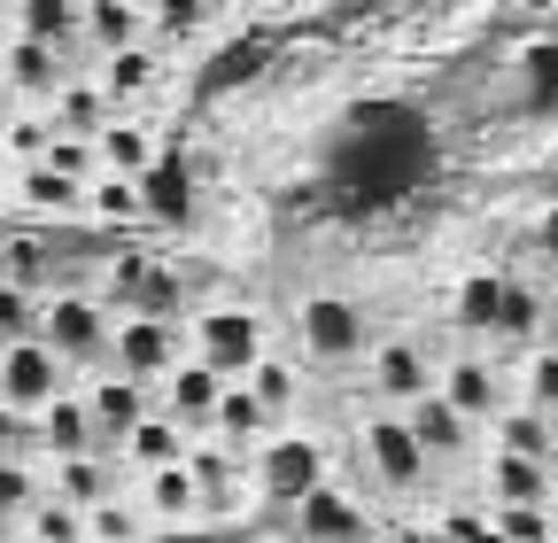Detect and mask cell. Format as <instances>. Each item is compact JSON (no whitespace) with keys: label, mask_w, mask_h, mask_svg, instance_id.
Masks as SVG:
<instances>
[{"label":"cell","mask_w":558,"mask_h":543,"mask_svg":"<svg viewBox=\"0 0 558 543\" xmlns=\"http://www.w3.org/2000/svg\"><path fill=\"white\" fill-rule=\"evenodd\" d=\"M70 79V55L39 47V39H9V55H0V86H9L16 101H54V86Z\"/></svg>","instance_id":"2e32d148"},{"label":"cell","mask_w":558,"mask_h":543,"mask_svg":"<svg viewBox=\"0 0 558 543\" xmlns=\"http://www.w3.org/2000/svg\"><path fill=\"white\" fill-rule=\"evenodd\" d=\"M550 171H558V156H550Z\"/></svg>","instance_id":"816d5d0a"},{"label":"cell","mask_w":558,"mask_h":543,"mask_svg":"<svg viewBox=\"0 0 558 543\" xmlns=\"http://www.w3.org/2000/svg\"><path fill=\"white\" fill-rule=\"evenodd\" d=\"M148 505H132V497H101V505H86V543H148Z\"/></svg>","instance_id":"8d00e7d4"},{"label":"cell","mask_w":558,"mask_h":543,"mask_svg":"<svg viewBox=\"0 0 558 543\" xmlns=\"http://www.w3.org/2000/svg\"><path fill=\"white\" fill-rule=\"evenodd\" d=\"M70 388V365L39 342V334H24V342H0V403H16V412L32 420L47 396Z\"/></svg>","instance_id":"ba28073f"},{"label":"cell","mask_w":558,"mask_h":543,"mask_svg":"<svg viewBox=\"0 0 558 543\" xmlns=\"http://www.w3.org/2000/svg\"><path fill=\"white\" fill-rule=\"evenodd\" d=\"M24 334H39V295L0 280V342H24Z\"/></svg>","instance_id":"7bdbcfd3"},{"label":"cell","mask_w":558,"mask_h":543,"mask_svg":"<svg viewBox=\"0 0 558 543\" xmlns=\"http://www.w3.org/2000/svg\"><path fill=\"white\" fill-rule=\"evenodd\" d=\"M39 164H54V171H70V179H94L101 171V156H94V141H78V132H54L47 141V156Z\"/></svg>","instance_id":"ee69618b"},{"label":"cell","mask_w":558,"mask_h":543,"mask_svg":"<svg viewBox=\"0 0 558 543\" xmlns=\"http://www.w3.org/2000/svg\"><path fill=\"white\" fill-rule=\"evenodd\" d=\"M241 381H248V396L264 403V412H271V420H288V412H295V403H303V373H295L288 358H271V350H264V358H256V365H248Z\"/></svg>","instance_id":"d590c367"},{"label":"cell","mask_w":558,"mask_h":543,"mask_svg":"<svg viewBox=\"0 0 558 543\" xmlns=\"http://www.w3.org/2000/svg\"><path fill=\"white\" fill-rule=\"evenodd\" d=\"M365 373H373V396H388V403H411L418 388H435V358L411 334H380L365 350Z\"/></svg>","instance_id":"5bb4252c"},{"label":"cell","mask_w":558,"mask_h":543,"mask_svg":"<svg viewBox=\"0 0 558 543\" xmlns=\"http://www.w3.org/2000/svg\"><path fill=\"white\" fill-rule=\"evenodd\" d=\"M16 202H24V210H39V218H86V179H70V171H54V164H24Z\"/></svg>","instance_id":"83f0119b"},{"label":"cell","mask_w":558,"mask_h":543,"mask_svg":"<svg viewBox=\"0 0 558 543\" xmlns=\"http://www.w3.org/2000/svg\"><path fill=\"white\" fill-rule=\"evenodd\" d=\"M357 450H365V473H373V490L380 497H418L427 490V450H418V435L403 427V412H373L357 427Z\"/></svg>","instance_id":"277c9868"},{"label":"cell","mask_w":558,"mask_h":543,"mask_svg":"<svg viewBox=\"0 0 558 543\" xmlns=\"http://www.w3.org/2000/svg\"><path fill=\"white\" fill-rule=\"evenodd\" d=\"M39 490H47L39 458L32 450H0V520H24L39 505Z\"/></svg>","instance_id":"74e56055"},{"label":"cell","mask_w":558,"mask_h":543,"mask_svg":"<svg viewBox=\"0 0 558 543\" xmlns=\"http://www.w3.org/2000/svg\"><path fill=\"white\" fill-rule=\"evenodd\" d=\"M520 403L558 420V350L550 342H527V365H520Z\"/></svg>","instance_id":"60d3db41"},{"label":"cell","mask_w":558,"mask_h":543,"mask_svg":"<svg viewBox=\"0 0 558 543\" xmlns=\"http://www.w3.org/2000/svg\"><path fill=\"white\" fill-rule=\"evenodd\" d=\"M94 156H101V171H124V179H140L163 148H156V132L140 124V117H124V109H109L101 117V132H94Z\"/></svg>","instance_id":"7402d4cb"},{"label":"cell","mask_w":558,"mask_h":543,"mask_svg":"<svg viewBox=\"0 0 558 543\" xmlns=\"http://www.w3.org/2000/svg\"><path fill=\"white\" fill-rule=\"evenodd\" d=\"M186 473H194L202 512H233L241 490H248V458H241L233 443H218V435H194V443H186Z\"/></svg>","instance_id":"4fadbf2b"},{"label":"cell","mask_w":558,"mask_h":543,"mask_svg":"<svg viewBox=\"0 0 558 543\" xmlns=\"http://www.w3.org/2000/svg\"><path fill=\"white\" fill-rule=\"evenodd\" d=\"M9 24H16V39H39L54 55H78L86 47L78 39V0H9Z\"/></svg>","instance_id":"603a6c76"},{"label":"cell","mask_w":558,"mask_h":543,"mask_svg":"<svg viewBox=\"0 0 558 543\" xmlns=\"http://www.w3.org/2000/svg\"><path fill=\"white\" fill-rule=\"evenodd\" d=\"M156 388H163V412H171L186 435H209V420H218V396H226V373L209 365V358H194V350H186Z\"/></svg>","instance_id":"8fae6325"},{"label":"cell","mask_w":558,"mask_h":543,"mask_svg":"<svg viewBox=\"0 0 558 543\" xmlns=\"http://www.w3.org/2000/svg\"><path fill=\"white\" fill-rule=\"evenodd\" d=\"M295 350L311 358V365H357L365 350H373V318H365V303H349V295H303L295 303Z\"/></svg>","instance_id":"7a4b0ae2"},{"label":"cell","mask_w":558,"mask_h":543,"mask_svg":"<svg viewBox=\"0 0 558 543\" xmlns=\"http://www.w3.org/2000/svg\"><path fill=\"white\" fill-rule=\"evenodd\" d=\"M148 520H163V528H186V520H202V497H194V473H186V458H171V466H156L148 473Z\"/></svg>","instance_id":"4dcf8cb0"},{"label":"cell","mask_w":558,"mask_h":543,"mask_svg":"<svg viewBox=\"0 0 558 543\" xmlns=\"http://www.w3.org/2000/svg\"><path fill=\"white\" fill-rule=\"evenodd\" d=\"M0 280H16L32 295L62 288L70 280V272H62V241L54 233H9V241H0Z\"/></svg>","instance_id":"ffe728a7"},{"label":"cell","mask_w":558,"mask_h":543,"mask_svg":"<svg viewBox=\"0 0 558 543\" xmlns=\"http://www.w3.org/2000/svg\"><path fill=\"white\" fill-rule=\"evenodd\" d=\"M186 443H194V435H186V427L163 412V403H156V412H148V420H140V427L117 443V466H132V473H156V466L186 458Z\"/></svg>","instance_id":"cb8c5ba5"},{"label":"cell","mask_w":558,"mask_h":543,"mask_svg":"<svg viewBox=\"0 0 558 543\" xmlns=\"http://www.w3.org/2000/svg\"><path fill=\"white\" fill-rule=\"evenodd\" d=\"M435 388L458 403V412L473 420V427H488V420H497V403H505V373L497 365H488L481 350H465V358H450L442 373H435Z\"/></svg>","instance_id":"9a60e30c"},{"label":"cell","mask_w":558,"mask_h":543,"mask_svg":"<svg viewBox=\"0 0 558 543\" xmlns=\"http://www.w3.org/2000/svg\"><path fill=\"white\" fill-rule=\"evenodd\" d=\"M39 342L70 365V373H101L109 365V342H117V311L94 295V288H47L39 295Z\"/></svg>","instance_id":"6da1fadb"},{"label":"cell","mask_w":558,"mask_h":543,"mask_svg":"<svg viewBox=\"0 0 558 543\" xmlns=\"http://www.w3.org/2000/svg\"><path fill=\"white\" fill-rule=\"evenodd\" d=\"M488 512H497V535H505V543H558L550 497H535V505H488Z\"/></svg>","instance_id":"ab89813d"},{"label":"cell","mask_w":558,"mask_h":543,"mask_svg":"<svg viewBox=\"0 0 558 543\" xmlns=\"http://www.w3.org/2000/svg\"><path fill=\"white\" fill-rule=\"evenodd\" d=\"M47 490L62 497V505H101L109 490H117V458L109 450H70V458H47Z\"/></svg>","instance_id":"44dd1931"},{"label":"cell","mask_w":558,"mask_h":543,"mask_svg":"<svg viewBox=\"0 0 558 543\" xmlns=\"http://www.w3.org/2000/svg\"><path fill=\"white\" fill-rule=\"evenodd\" d=\"M295 528H303V543H365L373 535V520H365V505L357 497H349V490H333V473H326V482L318 490H303L295 505Z\"/></svg>","instance_id":"7c38bea8"},{"label":"cell","mask_w":558,"mask_h":543,"mask_svg":"<svg viewBox=\"0 0 558 543\" xmlns=\"http://www.w3.org/2000/svg\"><path fill=\"white\" fill-rule=\"evenodd\" d=\"M16 528H24V543H86V512L62 505L54 490H39V505H32Z\"/></svg>","instance_id":"f35d334b"},{"label":"cell","mask_w":558,"mask_h":543,"mask_svg":"<svg viewBox=\"0 0 558 543\" xmlns=\"http://www.w3.org/2000/svg\"><path fill=\"white\" fill-rule=\"evenodd\" d=\"M512 86H520V109H535V117H550V109H558V47H550V39L520 47Z\"/></svg>","instance_id":"e575fe53"},{"label":"cell","mask_w":558,"mask_h":543,"mask_svg":"<svg viewBox=\"0 0 558 543\" xmlns=\"http://www.w3.org/2000/svg\"><path fill=\"white\" fill-rule=\"evenodd\" d=\"M0 543H16V520H0Z\"/></svg>","instance_id":"681fc988"},{"label":"cell","mask_w":558,"mask_h":543,"mask_svg":"<svg viewBox=\"0 0 558 543\" xmlns=\"http://www.w3.org/2000/svg\"><path fill=\"white\" fill-rule=\"evenodd\" d=\"M148 24H163L171 39H186V32L209 24V0H148Z\"/></svg>","instance_id":"bcb514c9"},{"label":"cell","mask_w":558,"mask_h":543,"mask_svg":"<svg viewBox=\"0 0 558 543\" xmlns=\"http://www.w3.org/2000/svg\"><path fill=\"white\" fill-rule=\"evenodd\" d=\"M543 318H550V303H543V288H527L520 272H505V295H497V342H512V350H527L535 334H543Z\"/></svg>","instance_id":"f546056e"},{"label":"cell","mask_w":558,"mask_h":543,"mask_svg":"<svg viewBox=\"0 0 558 543\" xmlns=\"http://www.w3.org/2000/svg\"><path fill=\"white\" fill-rule=\"evenodd\" d=\"M550 9H558V0H550Z\"/></svg>","instance_id":"f5cc1de1"},{"label":"cell","mask_w":558,"mask_h":543,"mask_svg":"<svg viewBox=\"0 0 558 543\" xmlns=\"http://www.w3.org/2000/svg\"><path fill=\"white\" fill-rule=\"evenodd\" d=\"M488 443L558 466V420H550V412H535V403H520V396H505V403H497V420H488Z\"/></svg>","instance_id":"d6986e66"},{"label":"cell","mask_w":558,"mask_h":543,"mask_svg":"<svg viewBox=\"0 0 558 543\" xmlns=\"http://www.w3.org/2000/svg\"><path fill=\"white\" fill-rule=\"evenodd\" d=\"M86 218L94 226H140L148 218V194H140V179H124V171H94L86 179Z\"/></svg>","instance_id":"1f68e13d"},{"label":"cell","mask_w":558,"mask_h":543,"mask_svg":"<svg viewBox=\"0 0 558 543\" xmlns=\"http://www.w3.org/2000/svg\"><path fill=\"white\" fill-rule=\"evenodd\" d=\"M318 482H326V443H318V435L271 427V435L256 443V490H264L271 505H295V497L318 490Z\"/></svg>","instance_id":"52a82bcc"},{"label":"cell","mask_w":558,"mask_h":543,"mask_svg":"<svg viewBox=\"0 0 558 543\" xmlns=\"http://www.w3.org/2000/svg\"><path fill=\"white\" fill-rule=\"evenodd\" d=\"M0 450H32L39 458V435H32V420L16 412V403H0Z\"/></svg>","instance_id":"c3c4849f"},{"label":"cell","mask_w":558,"mask_h":543,"mask_svg":"<svg viewBox=\"0 0 558 543\" xmlns=\"http://www.w3.org/2000/svg\"><path fill=\"white\" fill-rule=\"evenodd\" d=\"M78 396H86V412H94V443H101L109 458H117V443H124V435H132L140 420L156 412L148 381H132V373H117V365H101V373H94V381H86Z\"/></svg>","instance_id":"9c48e42d"},{"label":"cell","mask_w":558,"mask_h":543,"mask_svg":"<svg viewBox=\"0 0 558 543\" xmlns=\"http://www.w3.org/2000/svg\"><path fill=\"white\" fill-rule=\"evenodd\" d=\"M527 256L558 272V202H543V210H535V226H527Z\"/></svg>","instance_id":"7dc6e473"},{"label":"cell","mask_w":558,"mask_h":543,"mask_svg":"<svg viewBox=\"0 0 558 543\" xmlns=\"http://www.w3.org/2000/svg\"><path fill=\"white\" fill-rule=\"evenodd\" d=\"M101 117H109V94H101L94 79H62L54 101H47V124H54V132H78V141H94Z\"/></svg>","instance_id":"d6a6232c"},{"label":"cell","mask_w":558,"mask_h":543,"mask_svg":"<svg viewBox=\"0 0 558 543\" xmlns=\"http://www.w3.org/2000/svg\"><path fill=\"white\" fill-rule=\"evenodd\" d=\"M179 358H186V318H171V311H117V342H109L117 373L156 388Z\"/></svg>","instance_id":"5b68a950"},{"label":"cell","mask_w":558,"mask_h":543,"mask_svg":"<svg viewBox=\"0 0 558 543\" xmlns=\"http://www.w3.org/2000/svg\"><path fill=\"white\" fill-rule=\"evenodd\" d=\"M550 497H558V482H550ZM550 512H558V505H550Z\"/></svg>","instance_id":"f907efd6"},{"label":"cell","mask_w":558,"mask_h":543,"mask_svg":"<svg viewBox=\"0 0 558 543\" xmlns=\"http://www.w3.org/2000/svg\"><path fill=\"white\" fill-rule=\"evenodd\" d=\"M32 435H39V458H70V450H101V443H94V412H86V396H78V388H62V396H47L39 412H32Z\"/></svg>","instance_id":"ac0fdd59"},{"label":"cell","mask_w":558,"mask_h":543,"mask_svg":"<svg viewBox=\"0 0 558 543\" xmlns=\"http://www.w3.org/2000/svg\"><path fill=\"white\" fill-rule=\"evenodd\" d=\"M550 482H558V466H543V458H520V450H497V443L481 458L488 505H535V497H550Z\"/></svg>","instance_id":"e0dca14e"},{"label":"cell","mask_w":558,"mask_h":543,"mask_svg":"<svg viewBox=\"0 0 558 543\" xmlns=\"http://www.w3.org/2000/svg\"><path fill=\"white\" fill-rule=\"evenodd\" d=\"M47 141H54V124H47V109H24V117H0V156H16V164H39V156H47Z\"/></svg>","instance_id":"b9f144b4"},{"label":"cell","mask_w":558,"mask_h":543,"mask_svg":"<svg viewBox=\"0 0 558 543\" xmlns=\"http://www.w3.org/2000/svg\"><path fill=\"white\" fill-rule=\"evenodd\" d=\"M101 303L109 311H186V272H171L163 256L148 249H117L109 272H101Z\"/></svg>","instance_id":"8992f818"},{"label":"cell","mask_w":558,"mask_h":543,"mask_svg":"<svg viewBox=\"0 0 558 543\" xmlns=\"http://www.w3.org/2000/svg\"><path fill=\"white\" fill-rule=\"evenodd\" d=\"M442 535H450V543H505V535H497V512H481V505H450V512H442Z\"/></svg>","instance_id":"f6af8a7d"},{"label":"cell","mask_w":558,"mask_h":543,"mask_svg":"<svg viewBox=\"0 0 558 543\" xmlns=\"http://www.w3.org/2000/svg\"><path fill=\"white\" fill-rule=\"evenodd\" d=\"M156 71H163V62H156V47H148V39H132V47H109V55H101L94 86L109 94V109H124V101H140V94L156 86Z\"/></svg>","instance_id":"484cf974"},{"label":"cell","mask_w":558,"mask_h":543,"mask_svg":"<svg viewBox=\"0 0 558 543\" xmlns=\"http://www.w3.org/2000/svg\"><path fill=\"white\" fill-rule=\"evenodd\" d=\"M396 412H403V427L418 435L427 466H450V458H465V450H473V420L458 412V403H450L442 388H418L411 403H396Z\"/></svg>","instance_id":"30bf717a"},{"label":"cell","mask_w":558,"mask_h":543,"mask_svg":"<svg viewBox=\"0 0 558 543\" xmlns=\"http://www.w3.org/2000/svg\"><path fill=\"white\" fill-rule=\"evenodd\" d=\"M279 420L264 412V403L248 396V381H226V396H218V420H209V435H218V443H233L241 458H256V443L271 435Z\"/></svg>","instance_id":"4316f807"},{"label":"cell","mask_w":558,"mask_h":543,"mask_svg":"<svg viewBox=\"0 0 558 543\" xmlns=\"http://www.w3.org/2000/svg\"><path fill=\"white\" fill-rule=\"evenodd\" d=\"M140 194H148V218H163V226H194V179L179 171V164H148L140 171Z\"/></svg>","instance_id":"836d02e7"},{"label":"cell","mask_w":558,"mask_h":543,"mask_svg":"<svg viewBox=\"0 0 558 543\" xmlns=\"http://www.w3.org/2000/svg\"><path fill=\"white\" fill-rule=\"evenodd\" d=\"M78 39L101 47V55L148 39V0H78Z\"/></svg>","instance_id":"d4e9b609"},{"label":"cell","mask_w":558,"mask_h":543,"mask_svg":"<svg viewBox=\"0 0 558 543\" xmlns=\"http://www.w3.org/2000/svg\"><path fill=\"white\" fill-rule=\"evenodd\" d=\"M497 295H505V272H465L458 295H450V326L488 342V334H497Z\"/></svg>","instance_id":"f1b7e54d"},{"label":"cell","mask_w":558,"mask_h":543,"mask_svg":"<svg viewBox=\"0 0 558 543\" xmlns=\"http://www.w3.org/2000/svg\"><path fill=\"white\" fill-rule=\"evenodd\" d=\"M186 350L209 358L226 381H241V373L271 350V318H264V311H241V303H209V311L186 318Z\"/></svg>","instance_id":"3957f363"}]
</instances>
